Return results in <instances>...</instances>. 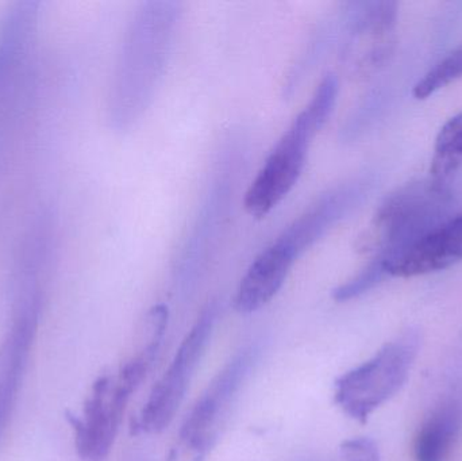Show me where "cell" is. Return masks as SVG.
<instances>
[{
  "label": "cell",
  "instance_id": "cell-1",
  "mask_svg": "<svg viewBox=\"0 0 462 461\" xmlns=\"http://www.w3.org/2000/svg\"><path fill=\"white\" fill-rule=\"evenodd\" d=\"M178 16L176 3H143L135 14L111 87L110 121L116 129L130 126L153 95Z\"/></svg>",
  "mask_w": 462,
  "mask_h": 461
},
{
  "label": "cell",
  "instance_id": "cell-2",
  "mask_svg": "<svg viewBox=\"0 0 462 461\" xmlns=\"http://www.w3.org/2000/svg\"><path fill=\"white\" fill-rule=\"evenodd\" d=\"M338 92L330 84H319L309 105L282 133L245 194V210L263 218L292 191L306 167L315 135L322 130L336 107Z\"/></svg>",
  "mask_w": 462,
  "mask_h": 461
},
{
  "label": "cell",
  "instance_id": "cell-3",
  "mask_svg": "<svg viewBox=\"0 0 462 461\" xmlns=\"http://www.w3.org/2000/svg\"><path fill=\"white\" fill-rule=\"evenodd\" d=\"M453 197L448 181H414L396 189L377 208L358 251L372 254L383 265L449 218Z\"/></svg>",
  "mask_w": 462,
  "mask_h": 461
},
{
  "label": "cell",
  "instance_id": "cell-4",
  "mask_svg": "<svg viewBox=\"0 0 462 461\" xmlns=\"http://www.w3.org/2000/svg\"><path fill=\"white\" fill-rule=\"evenodd\" d=\"M420 336L406 330L374 357L336 381L334 401L350 419L365 424L369 417L406 383L420 351Z\"/></svg>",
  "mask_w": 462,
  "mask_h": 461
},
{
  "label": "cell",
  "instance_id": "cell-5",
  "mask_svg": "<svg viewBox=\"0 0 462 461\" xmlns=\"http://www.w3.org/2000/svg\"><path fill=\"white\" fill-rule=\"evenodd\" d=\"M152 365L140 356L127 360L118 375L102 376L92 389L83 419L68 417L76 433V448L84 461H103L118 435L127 403Z\"/></svg>",
  "mask_w": 462,
  "mask_h": 461
},
{
  "label": "cell",
  "instance_id": "cell-6",
  "mask_svg": "<svg viewBox=\"0 0 462 461\" xmlns=\"http://www.w3.org/2000/svg\"><path fill=\"white\" fill-rule=\"evenodd\" d=\"M257 354V346H245L208 384L181 425L167 461H206Z\"/></svg>",
  "mask_w": 462,
  "mask_h": 461
},
{
  "label": "cell",
  "instance_id": "cell-7",
  "mask_svg": "<svg viewBox=\"0 0 462 461\" xmlns=\"http://www.w3.org/2000/svg\"><path fill=\"white\" fill-rule=\"evenodd\" d=\"M341 60L350 78H369L393 54L398 24V3H346L341 16Z\"/></svg>",
  "mask_w": 462,
  "mask_h": 461
},
{
  "label": "cell",
  "instance_id": "cell-8",
  "mask_svg": "<svg viewBox=\"0 0 462 461\" xmlns=\"http://www.w3.org/2000/svg\"><path fill=\"white\" fill-rule=\"evenodd\" d=\"M217 319V305L208 303L198 317L189 335L181 341L172 363L152 390L135 429L148 435L164 432L175 419L192 375L205 354Z\"/></svg>",
  "mask_w": 462,
  "mask_h": 461
},
{
  "label": "cell",
  "instance_id": "cell-9",
  "mask_svg": "<svg viewBox=\"0 0 462 461\" xmlns=\"http://www.w3.org/2000/svg\"><path fill=\"white\" fill-rule=\"evenodd\" d=\"M371 187V179L357 178L328 189L293 219L279 237L300 257L352 214L368 197Z\"/></svg>",
  "mask_w": 462,
  "mask_h": 461
},
{
  "label": "cell",
  "instance_id": "cell-10",
  "mask_svg": "<svg viewBox=\"0 0 462 461\" xmlns=\"http://www.w3.org/2000/svg\"><path fill=\"white\" fill-rule=\"evenodd\" d=\"M42 297L15 300L13 325L0 349V436L11 419L42 310Z\"/></svg>",
  "mask_w": 462,
  "mask_h": 461
},
{
  "label": "cell",
  "instance_id": "cell-11",
  "mask_svg": "<svg viewBox=\"0 0 462 461\" xmlns=\"http://www.w3.org/2000/svg\"><path fill=\"white\" fill-rule=\"evenodd\" d=\"M462 262V214L449 217L385 264L388 276L417 278Z\"/></svg>",
  "mask_w": 462,
  "mask_h": 461
},
{
  "label": "cell",
  "instance_id": "cell-12",
  "mask_svg": "<svg viewBox=\"0 0 462 461\" xmlns=\"http://www.w3.org/2000/svg\"><path fill=\"white\" fill-rule=\"evenodd\" d=\"M299 257L277 237L247 268L234 297V309L241 314L254 313L268 305L287 281Z\"/></svg>",
  "mask_w": 462,
  "mask_h": 461
},
{
  "label": "cell",
  "instance_id": "cell-13",
  "mask_svg": "<svg viewBox=\"0 0 462 461\" xmlns=\"http://www.w3.org/2000/svg\"><path fill=\"white\" fill-rule=\"evenodd\" d=\"M38 8L37 2L16 3L0 22V100L7 99L29 62L37 35Z\"/></svg>",
  "mask_w": 462,
  "mask_h": 461
},
{
  "label": "cell",
  "instance_id": "cell-14",
  "mask_svg": "<svg viewBox=\"0 0 462 461\" xmlns=\"http://www.w3.org/2000/svg\"><path fill=\"white\" fill-rule=\"evenodd\" d=\"M462 427V409L457 401H448L436 409L415 440L417 461H447Z\"/></svg>",
  "mask_w": 462,
  "mask_h": 461
},
{
  "label": "cell",
  "instance_id": "cell-15",
  "mask_svg": "<svg viewBox=\"0 0 462 461\" xmlns=\"http://www.w3.org/2000/svg\"><path fill=\"white\" fill-rule=\"evenodd\" d=\"M431 157L430 178L449 181L462 168V110L439 130Z\"/></svg>",
  "mask_w": 462,
  "mask_h": 461
},
{
  "label": "cell",
  "instance_id": "cell-16",
  "mask_svg": "<svg viewBox=\"0 0 462 461\" xmlns=\"http://www.w3.org/2000/svg\"><path fill=\"white\" fill-rule=\"evenodd\" d=\"M461 78L462 43L423 75V78L415 84L412 94L418 100H425Z\"/></svg>",
  "mask_w": 462,
  "mask_h": 461
},
{
  "label": "cell",
  "instance_id": "cell-17",
  "mask_svg": "<svg viewBox=\"0 0 462 461\" xmlns=\"http://www.w3.org/2000/svg\"><path fill=\"white\" fill-rule=\"evenodd\" d=\"M388 278L384 265L376 259L369 260L368 264L349 281H345L341 286L337 287L333 291V300L336 302L344 303L361 297L365 292L382 283Z\"/></svg>",
  "mask_w": 462,
  "mask_h": 461
},
{
  "label": "cell",
  "instance_id": "cell-18",
  "mask_svg": "<svg viewBox=\"0 0 462 461\" xmlns=\"http://www.w3.org/2000/svg\"><path fill=\"white\" fill-rule=\"evenodd\" d=\"M338 461H380L379 448L371 438H353L342 443Z\"/></svg>",
  "mask_w": 462,
  "mask_h": 461
}]
</instances>
